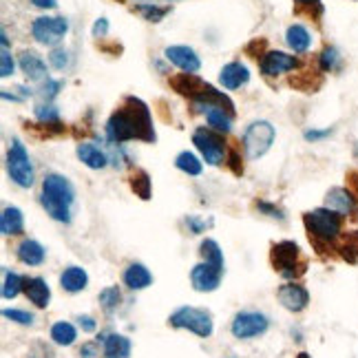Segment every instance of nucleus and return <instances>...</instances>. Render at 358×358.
I'll return each mask as SVG.
<instances>
[{"label": "nucleus", "mask_w": 358, "mask_h": 358, "mask_svg": "<svg viewBox=\"0 0 358 358\" xmlns=\"http://www.w3.org/2000/svg\"><path fill=\"white\" fill-rule=\"evenodd\" d=\"M106 137L111 144H124V142H133V139L153 144L155 142L153 115L144 99L133 97V95L124 97V102L108 117Z\"/></svg>", "instance_id": "1"}, {"label": "nucleus", "mask_w": 358, "mask_h": 358, "mask_svg": "<svg viewBox=\"0 0 358 358\" xmlns=\"http://www.w3.org/2000/svg\"><path fill=\"white\" fill-rule=\"evenodd\" d=\"M40 204L47 215L60 224H71L73 206H75V188L64 175L49 173L43 179V193H40Z\"/></svg>", "instance_id": "2"}, {"label": "nucleus", "mask_w": 358, "mask_h": 358, "mask_svg": "<svg viewBox=\"0 0 358 358\" xmlns=\"http://www.w3.org/2000/svg\"><path fill=\"white\" fill-rule=\"evenodd\" d=\"M171 86L179 95L188 97L195 104L199 113H204L206 108L211 106H222L228 108L230 113H235V102L228 97L224 91H217L213 84L204 82L202 77H197L195 73H179L171 77Z\"/></svg>", "instance_id": "3"}, {"label": "nucleus", "mask_w": 358, "mask_h": 358, "mask_svg": "<svg viewBox=\"0 0 358 358\" xmlns=\"http://www.w3.org/2000/svg\"><path fill=\"white\" fill-rule=\"evenodd\" d=\"M303 224L305 230L310 235V239L323 243H332L341 237V228H343V215H338L332 208H316L312 213L303 215Z\"/></svg>", "instance_id": "4"}, {"label": "nucleus", "mask_w": 358, "mask_h": 358, "mask_svg": "<svg viewBox=\"0 0 358 358\" xmlns=\"http://www.w3.org/2000/svg\"><path fill=\"white\" fill-rule=\"evenodd\" d=\"M168 325L175 327V330H188L199 338L213 336V330H215L213 314L204 310V307H191V305H184L179 307V310H175L168 316Z\"/></svg>", "instance_id": "5"}, {"label": "nucleus", "mask_w": 358, "mask_h": 358, "mask_svg": "<svg viewBox=\"0 0 358 358\" xmlns=\"http://www.w3.org/2000/svg\"><path fill=\"white\" fill-rule=\"evenodd\" d=\"M274 137H276V128L267 122V119H256V122H252L250 126L246 128L243 139H241L246 157L248 159L263 157L272 148Z\"/></svg>", "instance_id": "6"}, {"label": "nucleus", "mask_w": 358, "mask_h": 358, "mask_svg": "<svg viewBox=\"0 0 358 358\" xmlns=\"http://www.w3.org/2000/svg\"><path fill=\"white\" fill-rule=\"evenodd\" d=\"M272 265L274 270L285 278H296L305 272V261L301 259V248L294 241H278L272 246Z\"/></svg>", "instance_id": "7"}, {"label": "nucleus", "mask_w": 358, "mask_h": 358, "mask_svg": "<svg viewBox=\"0 0 358 358\" xmlns=\"http://www.w3.org/2000/svg\"><path fill=\"white\" fill-rule=\"evenodd\" d=\"M7 173L12 177V182L20 188L34 186V164L20 139H12V146L7 151Z\"/></svg>", "instance_id": "8"}, {"label": "nucleus", "mask_w": 358, "mask_h": 358, "mask_svg": "<svg viewBox=\"0 0 358 358\" xmlns=\"http://www.w3.org/2000/svg\"><path fill=\"white\" fill-rule=\"evenodd\" d=\"M193 144L202 157L206 159V164L211 166H222L226 162V139L222 133L213 131V128H197L193 133Z\"/></svg>", "instance_id": "9"}, {"label": "nucleus", "mask_w": 358, "mask_h": 358, "mask_svg": "<svg viewBox=\"0 0 358 358\" xmlns=\"http://www.w3.org/2000/svg\"><path fill=\"white\" fill-rule=\"evenodd\" d=\"M32 34L40 45L56 49L69 34V20L60 16H40L34 20Z\"/></svg>", "instance_id": "10"}, {"label": "nucleus", "mask_w": 358, "mask_h": 358, "mask_svg": "<svg viewBox=\"0 0 358 358\" xmlns=\"http://www.w3.org/2000/svg\"><path fill=\"white\" fill-rule=\"evenodd\" d=\"M270 327V321L267 316L261 312H239L232 318V325H230V332L235 338L239 341H248V338H256L267 332Z\"/></svg>", "instance_id": "11"}, {"label": "nucleus", "mask_w": 358, "mask_h": 358, "mask_svg": "<svg viewBox=\"0 0 358 358\" xmlns=\"http://www.w3.org/2000/svg\"><path fill=\"white\" fill-rule=\"evenodd\" d=\"M259 67H261V73L265 77H274V75H281L287 71H294L298 67V58L285 53V51H265L261 56V64Z\"/></svg>", "instance_id": "12"}, {"label": "nucleus", "mask_w": 358, "mask_h": 358, "mask_svg": "<svg viewBox=\"0 0 358 358\" xmlns=\"http://www.w3.org/2000/svg\"><path fill=\"white\" fill-rule=\"evenodd\" d=\"M164 56L171 64L182 69L184 73H197L202 69V60H199L197 51L186 45H173L164 49Z\"/></svg>", "instance_id": "13"}, {"label": "nucleus", "mask_w": 358, "mask_h": 358, "mask_svg": "<svg viewBox=\"0 0 358 358\" xmlns=\"http://www.w3.org/2000/svg\"><path fill=\"white\" fill-rule=\"evenodd\" d=\"M222 270H217L215 265L211 263H197L191 270V283L197 292H215L219 283H222Z\"/></svg>", "instance_id": "14"}, {"label": "nucleus", "mask_w": 358, "mask_h": 358, "mask_svg": "<svg viewBox=\"0 0 358 358\" xmlns=\"http://www.w3.org/2000/svg\"><path fill=\"white\" fill-rule=\"evenodd\" d=\"M278 303H281L285 310H290V312H303L307 303H310V292L305 290L303 285H298V283H285L278 287Z\"/></svg>", "instance_id": "15"}, {"label": "nucleus", "mask_w": 358, "mask_h": 358, "mask_svg": "<svg viewBox=\"0 0 358 358\" xmlns=\"http://www.w3.org/2000/svg\"><path fill=\"white\" fill-rule=\"evenodd\" d=\"M23 292L36 307H47L51 301V287L43 276H25Z\"/></svg>", "instance_id": "16"}, {"label": "nucleus", "mask_w": 358, "mask_h": 358, "mask_svg": "<svg viewBox=\"0 0 358 358\" xmlns=\"http://www.w3.org/2000/svg\"><path fill=\"white\" fill-rule=\"evenodd\" d=\"M325 206L336 211L338 215H354L356 213V195L354 191H347V188H332L325 197Z\"/></svg>", "instance_id": "17"}, {"label": "nucleus", "mask_w": 358, "mask_h": 358, "mask_svg": "<svg viewBox=\"0 0 358 358\" xmlns=\"http://www.w3.org/2000/svg\"><path fill=\"white\" fill-rule=\"evenodd\" d=\"M18 64H20V71L32 80V82H43V80H49L45 60L40 58L36 51H23L18 58Z\"/></svg>", "instance_id": "18"}, {"label": "nucleus", "mask_w": 358, "mask_h": 358, "mask_svg": "<svg viewBox=\"0 0 358 358\" xmlns=\"http://www.w3.org/2000/svg\"><path fill=\"white\" fill-rule=\"evenodd\" d=\"M248 80H250V71H248V67L241 62H228L222 69V73H219V82H222L228 91L241 88L243 84H248Z\"/></svg>", "instance_id": "19"}, {"label": "nucleus", "mask_w": 358, "mask_h": 358, "mask_svg": "<svg viewBox=\"0 0 358 358\" xmlns=\"http://www.w3.org/2000/svg\"><path fill=\"white\" fill-rule=\"evenodd\" d=\"M75 153H77L80 162L91 168V171H102V168L108 166V155H106L99 146H95V144L82 142V144L77 146Z\"/></svg>", "instance_id": "20"}, {"label": "nucleus", "mask_w": 358, "mask_h": 358, "mask_svg": "<svg viewBox=\"0 0 358 358\" xmlns=\"http://www.w3.org/2000/svg\"><path fill=\"white\" fill-rule=\"evenodd\" d=\"M16 254L20 259V263L25 265H43L47 259V250L36 239H25V241L16 248Z\"/></svg>", "instance_id": "21"}, {"label": "nucleus", "mask_w": 358, "mask_h": 358, "mask_svg": "<svg viewBox=\"0 0 358 358\" xmlns=\"http://www.w3.org/2000/svg\"><path fill=\"white\" fill-rule=\"evenodd\" d=\"M25 230V217L23 211L16 206H7L0 215V232L5 237H16Z\"/></svg>", "instance_id": "22"}, {"label": "nucleus", "mask_w": 358, "mask_h": 358, "mask_svg": "<svg viewBox=\"0 0 358 358\" xmlns=\"http://www.w3.org/2000/svg\"><path fill=\"white\" fill-rule=\"evenodd\" d=\"M97 341L104 343L106 358H128L131 356V341L122 334H104V336H97Z\"/></svg>", "instance_id": "23"}, {"label": "nucleus", "mask_w": 358, "mask_h": 358, "mask_svg": "<svg viewBox=\"0 0 358 358\" xmlns=\"http://www.w3.org/2000/svg\"><path fill=\"white\" fill-rule=\"evenodd\" d=\"M206 115V122H208V128H213V131L217 133H230L232 131V115L228 108H222V106H211V108H206L204 111Z\"/></svg>", "instance_id": "24"}, {"label": "nucleus", "mask_w": 358, "mask_h": 358, "mask_svg": "<svg viewBox=\"0 0 358 358\" xmlns=\"http://www.w3.org/2000/svg\"><path fill=\"white\" fill-rule=\"evenodd\" d=\"M88 283V274L84 267H80V265H69L67 270L60 274V285H62V290L67 292H82L84 287Z\"/></svg>", "instance_id": "25"}, {"label": "nucleus", "mask_w": 358, "mask_h": 358, "mask_svg": "<svg viewBox=\"0 0 358 358\" xmlns=\"http://www.w3.org/2000/svg\"><path fill=\"white\" fill-rule=\"evenodd\" d=\"M153 283V274L142 263H131L124 270V285L128 290H144Z\"/></svg>", "instance_id": "26"}, {"label": "nucleus", "mask_w": 358, "mask_h": 358, "mask_svg": "<svg viewBox=\"0 0 358 358\" xmlns=\"http://www.w3.org/2000/svg\"><path fill=\"white\" fill-rule=\"evenodd\" d=\"M285 43L294 53H305L312 47V34L303 25H290L285 32Z\"/></svg>", "instance_id": "27"}, {"label": "nucleus", "mask_w": 358, "mask_h": 358, "mask_svg": "<svg viewBox=\"0 0 358 358\" xmlns=\"http://www.w3.org/2000/svg\"><path fill=\"white\" fill-rule=\"evenodd\" d=\"M199 254H202V259L206 263L215 265L217 270L224 272V252L222 248H219V243L215 241V239H204L202 246H199Z\"/></svg>", "instance_id": "28"}, {"label": "nucleus", "mask_w": 358, "mask_h": 358, "mask_svg": "<svg viewBox=\"0 0 358 358\" xmlns=\"http://www.w3.org/2000/svg\"><path fill=\"white\" fill-rule=\"evenodd\" d=\"M175 166L179 168L182 173L186 175H191V177H197V175H202L204 171V164L199 162V157L191 151H182L177 157H175Z\"/></svg>", "instance_id": "29"}, {"label": "nucleus", "mask_w": 358, "mask_h": 358, "mask_svg": "<svg viewBox=\"0 0 358 358\" xmlns=\"http://www.w3.org/2000/svg\"><path fill=\"white\" fill-rule=\"evenodd\" d=\"M75 338H77V332H75V327L71 323H67V321H60L51 327V341L56 345H62V347H69V345H73L75 343Z\"/></svg>", "instance_id": "30"}, {"label": "nucleus", "mask_w": 358, "mask_h": 358, "mask_svg": "<svg viewBox=\"0 0 358 358\" xmlns=\"http://www.w3.org/2000/svg\"><path fill=\"white\" fill-rule=\"evenodd\" d=\"M97 301H99V305H102V310L106 314H113L119 307V301H122V292H119L117 285H108L97 294Z\"/></svg>", "instance_id": "31"}, {"label": "nucleus", "mask_w": 358, "mask_h": 358, "mask_svg": "<svg viewBox=\"0 0 358 358\" xmlns=\"http://www.w3.org/2000/svg\"><path fill=\"white\" fill-rule=\"evenodd\" d=\"M131 188L133 193L139 197V199H151V193H153V184H151V177H148L146 171H135L131 175Z\"/></svg>", "instance_id": "32"}, {"label": "nucleus", "mask_w": 358, "mask_h": 358, "mask_svg": "<svg viewBox=\"0 0 358 358\" xmlns=\"http://www.w3.org/2000/svg\"><path fill=\"white\" fill-rule=\"evenodd\" d=\"M338 254H341L345 261L356 263L358 261V230L347 232V237L338 243Z\"/></svg>", "instance_id": "33"}, {"label": "nucleus", "mask_w": 358, "mask_h": 358, "mask_svg": "<svg viewBox=\"0 0 358 358\" xmlns=\"http://www.w3.org/2000/svg\"><path fill=\"white\" fill-rule=\"evenodd\" d=\"M23 285H25V276H20L12 270L5 272V281H3V298H16L20 292H23Z\"/></svg>", "instance_id": "34"}, {"label": "nucleus", "mask_w": 358, "mask_h": 358, "mask_svg": "<svg viewBox=\"0 0 358 358\" xmlns=\"http://www.w3.org/2000/svg\"><path fill=\"white\" fill-rule=\"evenodd\" d=\"M36 117H38L40 124H58L60 122V113L51 102L38 104L36 106Z\"/></svg>", "instance_id": "35"}, {"label": "nucleus", "mask_w": 358, "mask_h": 358, "mask_svg": "<svg viewBox=\"0 0 358 358\" xmlns=\"http://www.w3.org/2000/svg\"><path fill=\"white\" fill-rule=\"evenodd\" d=\"M137 12L142 14L148 23H162V20L166 18V14L171 12L168 7H157V5H151V3H146V5H139L137 7Z\"/></svg>", "instance_id": "36"}, {"label": "nucleus", "mask_w": 358, "mask_h": 358, "mask_svg": "<svg viewBox=\"0 0 358 358\" xmlns=\"http://www.w3.org/2000/svg\"><path fill=\"white\" fill-rule=\"evenodd\" d=\"M338 60H341V56H338V51L334 47H325L321 56H318V64H321V71H334V69L338 67Z\"/></svg>", "instance_id": "37"}, {"label": "nucleus", "mask_w": 358, "mask_h": 358, "mask_svg": "<svg viewBox=\"0 0 358 358\" xmlns=\"http://www.w3.org/2000/svg\"><path fill=\"white\" fill-rule=\"evenodd\" d=\"M49 62H51V67L58 69V71H64V69L69 67V62H71V58H69V51H67V49L56 47L53 51L49 53Z\"/></svg>", "instance_id": "38"}, {"label": "nucleus", "mask_w": 358, "mask_h": 358, "mask_svg": "<svg viewBox=\"0 0 358 358\" xmlns=\"http://www.w3.org/2000/svg\"><path fill=\"white\" fill-rule=\"evenodd\" d=\"M3 316L18 325H34V314L25 310H3Z\"/></svg>", "instance_id": "39"}, {"label": "nucleus", "mask_w": 358, "mask_h": 358, "mask_svg": "<svg viewBox=\"0 0 358 358\" xmlns=\"http://www.w3.org/2000/svg\"><path fill=\"white\" fill-rule=\"evenodd\" d=\"M186 226H188V230H191L193 235H202L206 232V228H211L213 226V219H199L197 215H188L186 217Z\"/></svg>", "instance_id": "40"}, {"label": "nucleus", "mask_w": 358, "mask_h": 358, "mask_svg": "<svg viewBox=\"0 0 358 358\" xmlns=\"http://www.w3.org/2000/svg\"><path fill=\"white\" fill-rule=\"evenodd\" d=\"M14 69H16V62L12 53H9V49H3V53H0V75L3 77L14 75Z\"/></svg>", "instance_id": "41"}, {"label": "nucleus", "mask_w": 358, "mask_h": 358, "mask_svg": "<svg viewBox=\"0 0 358 358\" xmlns=\"http://www.w3.org/2000/svg\"><path fill=\"white\" fill-rule=\"evenodd\" d=\"M27 358H56V352L47 343L38 341V343L32 345V350H29V356Z\"/></svg>", "instance_id": "42"}, {"label": "nucleus", "mask_w": 358, "mask_h": 358, "mask_svg": "<svg viewBox=\"0 0 358 358\" xmlns=\"http://www.w3.org/2000/svg\"><path fill=\"white\" fill-rule=\"evenodd\" d=\"M256 211L259 213H263L265 217H272V219H278V222H283V211L281 208H276L274 204H270V202H256Z\"/></svg>", "instance_id": "43"}, {"label": "nucleus", "mask_w": 358, "mask_h": 358, "mask_svg": "<svg viewBox=\"0 0 358 358\" xmlns=\"http://www.w3.org/2000/svg\"><path fill=\"white\" fill-rule=\"evenodd\" d=\"M80 358H106L99 343H84L80 347Z\"/></svg>", "instance_id": "44"}, {"label": "nucleus", "mask_w": 358, "mask_h": 358, "mask_svg": "<svg viewBox=\"0 0 358 358\" xmlns=\"http://www.w3.org/2000/svg\"><path fill=\"white\" fill-rule=\"evenodd\" d=\"M64 84L60 82V80H47L45 86H43V97L47 99V102H51V99L58 95V91L62 88Z\"/></svg>", "instance_id": "45"}, {"label": "nucleus", "mask_w": 358, "mask_h": 358, "mask_svg": "<svg viewBox=\"0 0 358 358\" xmlns=\"http://www.w3.org/2000/svg\"><path fill=\"white\" fill-rule=\"evenodd\" d=\"M228 168L235 173V175H243V162H241V155H239L237 151H230L228 153Z\"/></svg>", "instance_id": "46"}, {"label": "nucleus", "mask_w": 358, "mask_h": 358, "mask_svg": "<svg viewBox=\"0 0 358 358\" xmlns=\"http://www.w3.org/2000/svg\"><path fill=\"white\" fill-rule=\"evenodd\" d=\"M332 133H334V128H323V131L312 128V131H305V139H307V142H321V139L330 137Z\"/></svg>", "instance_id": "47"}, {"label": "nucleus", "mask_w": 358, "mask_h": 358, "mask_svg": "<svg viewBox=\"0 0 358 358\" xmlns=\"http://www.w3.org/2000/svg\"><path fill=\"white\" fill-rule=\"evenodd\" d=\"M108 34V20L106 18H97L93 25V36L95 38H104Z\"/></svg>", "instance_id": "48"}, {"label": "nucleus", "mask_w": 358, "mask_h": 358, "mask_svg": "<svg viewBox=\"0 0 358 358\" xmlns=\"http://www.w3.org/2000/svg\"><path fill=\"white\" fill-rule=\"evenodd\" d=\"M77 323H80V327H82L84 332H95V321H93V316H80L77 318Z\"/></svg>", "instance_id": "49"}, {"label": "nucleus", "mask_w": 358, "mask_h": 358, "mask_svg": "<svg viewBox=\"0 0 358 358\" xmlns=\"http://www.w3.org/2000/svg\"><path fill=\"white\" fill-rule=\"evenodd\" d=\"M32 5L38 7V9H56L58 0H32Z\"/></svg>", "instance_id": "50"}, {"label": "nucleus", "mask_w": 358, "mask_h": 358, "mask_svg": "<svg viewBox=\"0 0 358 358\" xmlns=\"http://www.w3.org/2000/svg\"><path fill=\"white\" fill-rule=\"evenodd\" d=\"M294 3H296V7H301V9H312V7L321 9V0H294Z\"/></svg>", "instance_id": "51"}, {"label": "nucleus", "mask_w": 358, "mask_h": 358, "mask_svg": "<svg viewBox=\"0 0 358 358\" xmlns=\"http://www.w3.org/2000/svg\"><path fill=\"white\" fill-rule=\"evenodd\" d=\"M350 179H352V188H354V193L358 195V173H352Z\"/></svg>", "instance_id": "52"}, {"label": "nucleus", "mask_w": 358, "mask_h": 358, "mask_svg": "<svg viewBox=\"0 0 358 358\" xmlns=\"http://www.w3.org/2000/svg\"><path fill=\"white\" fill-rule=\"evenodd\" d=\"M296 358H312V356H310V354H307V352H301V354H298Z\"/></svg>", "instance_id": "53"}, {"label": "nucleus", "mask_w": 358, "mask_h": 358, "mask_svg": "<svg viewBox=\"0 0 358 358\" xmlns=\"http://www.w3.org/2000/svg\"><path fill=\"white\" fill-rule=\"evenodd\" d=\"M354 155H356V159H358V142L354 144Z\"/></svg>", "instance_id": "54"}]
</instances>
